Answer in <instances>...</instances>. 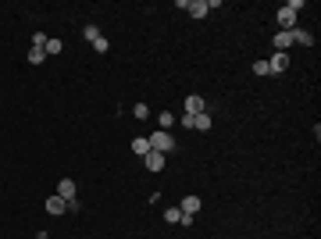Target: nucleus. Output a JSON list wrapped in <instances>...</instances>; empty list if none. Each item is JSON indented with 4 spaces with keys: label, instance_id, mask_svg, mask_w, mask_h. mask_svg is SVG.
I'll return each instance as SVG.
<instances>
[{
    "label": "nucleus",
    "instance_id": "nucleus-10",
    "mask_svg": "<svg viewBox=\"0 0 321 239\" xmlns=\"http://www.w3.org/2000/svg\"><path fill=\"white\" fill-rule=\"evenodd\" d=\"M179 211H182V214H196V211H200V196H196V193H189L186 200H182V207H179Z\"/></svg>",
    "mask_w": 321,
    "mask_h": 239
},
{
    "label": "nucleus",
    "instance_id": "nucleus-5",
    "mask_svg": "<svg viewBox=\"0 0 321 239\" xmlns=\"http://www.w3.org/2000/svg\"><path fill=\"white\" fill-rule=\"evenodd\" d=\"M193 18H207L211 15V4H207V0H189V8H186Z\"/></svg>",
    "mask_w": 321,
    "mask_h": 239
},
{
    "label": "nucleus",
    "instance_id": "nucleus-3",
    "mask_svg": "<svg viewBox=\"0 0 321 239\" xmlns=\"http://www.w3.org/2000/svg\"><path fill=\"white\" fill-rule=\"evenodd\" d=\"M286 68H289V57H286V54H278V50H275V57H271V61H268V71H271V75H282V71H286Z\"/></svg>",
    "mask_w": 321,
    "mask_h": 239
},
{
    "label": "nucleus",
    "instance_id": "nucleus-6",
    "mask_svg": "<svg viewBox=\"0 0 321 239\" xmlns=\"http://www.w3.org/2000/svg\"><path fill=\"white\" fill-rule=\"evenodd\" d=\"M143 165H146V172H160V168H165V153H157V150H150V153L143 157Z\"/></svg>",
    "mask_w": 321,
    "mask_h": 239
},
{
    "label": "nucleus",
    "instance_id": "nucleus-18",
    "mask_svg": "<svg viewBox=\"0 0 321 239\" xmlns=\"http://www.w3.org/2000/svg\"><path fill=\"white\" fill-rule=\"evenodd\" d=\"M61 47H64L61 39H47V47H43V50H47V54H61Z\"/></svg>",
    "mask_w": 321,
    "mask_h": 239
},
{
    "label": "nucleus",
    "instance_id": "nucleus-19",
    "mask_svg": "<svg viewBox=\"0 0 321 239\" xmlns=\"http://www.w3.org/2000/svg\"><path fill=\"white\" fill-rule=\"evenodd\" d=\"M86 39H90V43H97V39H100V29L97 25H86V32H83Z\"/></svg>",
    "mask_w": 321,
    "mask_h": 239
},
{
    "label": "nucleus",
    "instance_id": "nucleus-13",
    "mask_svg": "<svg viewBox=\"0 0 321 239\" xmlns=\"http://www.w3.org/2000/svg\"><path fill=\"white\" fill-rule=\"evenodd\" d=\"M293 43H303V47H314V39H310V32H303V29H293Z\"/></svg>",
    "mask_w": 321,
    "mask_h": 239
},
{
    "label": "nucleus",
    "instance_id": "nucleus-20",
    "mask_svg": "<svg viewBox=\"0 0 321 239\" xmlns=\"http://www.w3.org/2000/svg\"><path fill=\"white\" fill-rule=\"evenodd\" d=\"M254 71H257V75H271V71H268V61H257V64H254Z\"/></svg>",
    "mask_w": 321,
    "mask_h": 239
},
{
    "label": "nucleus",
    "instance_id": "nucleus-4",
    "mask_svg": "<svg viewBox=\"0 0 321 239\" xmlns=\"http://www.w3.org/2000/svg\"><path fill=\"white\" fill-rule=\"evenodd\" d=\"M204 111H207V100L204 97H186V114L196 118V114H204Z\"/></svg>",
    "mask_w": 321,
    "mask_h": 239
},
{
    "label": "nucleus",
    "instance_id": "nucleus-8",
    "mask_svg": "<svg viewBox=\"0 0 321 239\" xmlns=\"http://www.w3.org/2000/svg\"><path fill=\"white\" fill-rule=\"evenodd\" d=\"M47 214H68V204L61 200V196H57V193H54V196H50V200H47Z\"/></svg>",
    "mask_w": 321,
    "mask_h": 239
},
{
    "label": "nucleus",
    "instance_id": "nucleus-7",
    "mask_svg": "<svg viewBox=\"0 0 321 239\" xmlns=\"http://www.w3.org/2000/svg\"><path fill=\"white\" fill-rule=\"evenodd\" d=\"M57 196H61L64 204L75 200V182H71V179H61V182H57Z\"/></svg>",
    "mask_w": 321,
    "mask_h": 239
},
{
    "label": "nucleus",
    "instance_id": "nucleus-14",
    "mask_svg": "<svg viewBox=\"0 0 321 239\" xmlns=\"http://www.w3.org/2000/svg\"><path fill=\"white\" fill-rule=\"evenodd\" d=\"M172 125H175V114H172V111H160V129L172 132Z\"/></svg>",
    "mask_w": 321,
    "mask_h": 239
},
{
    "label": "nucleus",
    "instance_id": "nucleus-17",
    "mask_svg": "<svg viewBox=\"0 0 321 239\" xmlns=\"http://www.w3.org/2000/svg\"><path fill=\"white\" fill-rule=\"evenodd\" d=\"M47 39H50L47 32H32V39H29V43H32V47H39V50H43V47H47Z\"/></svg>",
    "mask_w": 321,
    "mask_h": 239
},
{
    "label": "nucleus",
    "instance_id": "nucleus-15",
    "mask_svg": "<svg viewBox=\"0 0 321 239\" xmlns=\"http://www.w3.org/2000/svg\"><path fill=\"white\" fill-rule=\"evenodd\" d=\"M165 221H168V225H179V221H182V211H179V207H168V211H165Z\"/></svg>",
    "mask_w": 321,
    "mask_h": 239
},
{
    "label": "nucleus",
    "instance_id": "nucleus-9",
    "mask_svg": "<svg viewBox=\"0 0 321 239\" xmlns=\"http://www.w3.org/2000/svg\"><path fill=\"white\" fill-rule=\"evenodd\" d=\"M289 47H293V32H278V36H275V50L286 54Z\"/></svg>",
    "mask_w": 321,
    "mask_h": 239
},
{
    "label": "nucleus",
    "instance_id": "nucleus-1",
    "mask_svg": "<svg viewBox=\"0 0 321 239\" xmlns=\"http://www.w3.org/2000/svg\"><path fill=\"white\" fill-rule=\"evenodd\" d=\"M296 11H303V0H289V4L275 15L278 25H282V32H293V25H296Z\"/></svg>",
    "mask_w": 321,
    "mask_h": 239
},
{
    "label": "nucleus",
    "instance_id": "nucleus-2",
    "mask_svg": "<svg viewBox=\"0 0 321 239\" xmlns=\"http://www.w3.org/2000/svg\"><path fill=\"white\" fill-rule=\"evenodd\" d=\"M150 139V150H157V153H172L175 150V139H172V132H165V129H157L153 136H146Z\"/></svg>",
    "mask_w": 321,
    "mask_h": 239
},
{
    "label": "nucleus",
    "instance_id": "nucleus-16",
    "mask_svg": "<svg viewBox=\"0 0 321 239\" xmlns=\"http://www.w3.org/2000/svg\"><path fill=\"white\" fill-rule=\"evenodd\" d=\"M43 57H47V50H39V47L29 50V64H43Z\"/></svg>",
    "mask_w": 321,
    "mask_h": 239
},
{
    "label": "nucleus",
    "instance_id": "nucleus-11",
    "mask_svg": "<svg viewBox=\"0 0 321 239\" xmlns=\"http://www.w3.org/2000/svg\"><path fill=\"white\" fill-rule=\"evenodd\" d=\"M211 125H214V122H211V111H204V114H196V118H193V129H200V132H207Z\"/></svg>",
    "mask_w": 321,
    "mask_h": 239
},
{
    "label": "nucleus",
    "instance_id": "nucleus-12",
    "mask_svg": "<svg viewBox=\"0 0 321 239\" xmlns=\"http://www.w3.org/2000/svg\"><path fill=\"white\" fill-rule=\"evenodd\" d=\"M132 150H136L139 157H146V153H150V139H146V136H139V139H132Z\"/></svg>",
    "mask_w": 321,
    "mask_h": 239
}]
</instances>
